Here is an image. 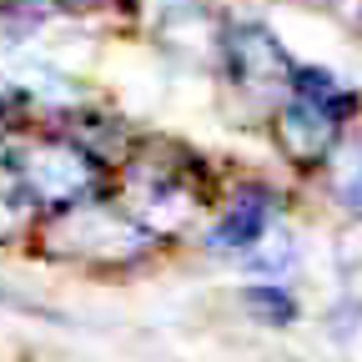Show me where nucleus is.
I'll use <instances>...</instances> for the list:
<instances>
[{"label": "nucleus", "instance_id": "0eeeda50", "mask_svg": "<svg viewBox=\"0 0 362 362\" xmlns=\"http://www.w3.org/2000/svg\"><path fill=\"white\" fill-rule=\"evenodd\" d=\"M292 96H302V101H312L317 111L337 116L342 126L357 116V90L342 86V81H337L332 71H322V66H297V71H292Z\"/></svg>", "mask_w": 362, "mask_h": 362}, {"label": "nucleus", "instance_id": "423d86ee", "mask_svg": "<svg viewBox=\"0 0 362 362\" xmlns=\"http://www.w3.org/2000/svg\"><path fill=\"white\" fill-rule=\"evenodd\" d=\"M277 211H282L277 192H267V187H242L232 202L221 206V216H216V226H211V252L242 257V252L262 247L267 232H272V221H277Z\"/></svg>", "mask_w": 362, "mask_h": 362}, {"label": "nucleus", "instance_id": "7ed1b4c3", "mask_svg": "<svg viewBox=\"0 0 362 362\" xmlns=\"http://www.w3.org/2000/svg\"><path fill=\"white\" fill-rule=\"evenodd\" d=\"M216 61H221V76L232 81L242 96L252 101H267L277 90H292V71L297 61L282 51V40L272 35L267 25L257 21H237L216 35Z\"/></svg>", "mask_w": 362, "mask_h": 362}, {"label": "nucleus", "instance_id": "f257e3e1", "mask_svg": "<svg viewBox=\"0 0 362 362\" xmlns=\"http://www.w3.org/2000/svg\"><path fill=\"white\" fill-rule=\"evenodd\" d=\"M156 242V232L136 216V211H116L96 197L71 202L61 211H51V247L66 257H86V262H131Z\"/></svg>", "mask_w": 362, "mask_h": 362}, {"label": "nucleus", "instance_id": "6e6552de", "mask_svg": "<svg viewBox=\"0 0 362 362\" xmlns=\"http://www.w3.org/2000/svg\"><path fill=\"white\" fill-rule=\"evenodd\" d=\"M35 206H40V202H35V192L25 187L21 166H16V161H0V242L16 237L21 226L30 221Z\"/></svg>", "mask_w": 362, "mask_h": 362}, {"label": "nucleus", "instance_id": "f03ea898", "mask_svg": "<svg viewBox=\"0 0 362 362\" xmlns=\"http://www.w3.org/2000/svg\"><path fill=\"white\" fill-rule=\"evenodd\" d=\"M25 176V187L35 192V202L45 211H61L71 202H86L101 192V156L86 151L81 141H71V136H35V141H25L16 156H11Z\"/></svg>", "mask_w": 362, "mask_h": 362}, {"label": "nucleus", "instance_id": "9b49d317", "mask_svg": "<svg viewBox=\"0 0 362 362\" xmlns=\"http://www.w3.org/2000/svg\"><path fill=\"white\" fill-rule=\"evenodd\" d=\"M342 197H347V202H352V211L362 216V161H357V166H352V176L342 181Z\"/></svg>", "mask_w": 362, "mask_h": 362}, {"label": "nucleus", "instance_id": "9d476101", "mask_svg": "<svg viewBox=\"0 0 362 362\" xmlns=\"http://www.w3.org/2000/svg\"><path fill=\"white\" fill-rule=\"evenodd\" d=\"M242 302L257 312V317H267L272 327H287L292 317H297V302L287 297V287H277V282H262V287H247L242 292Z\"/></svg>", "mask_w": 362, "mask_h": 362}, {"label": "nucleus", "instance_id": "39448f33", "mask_svg": "<svg viewBox=\"0 0 362 362\" xmlns=\"http://www.w3.org/2000/svg\"><path fill=\"white\" fill-rule=\"evenodd\" d=\"M337 136H342V121L317 111L302 96L282 101L277 116H272V141H277V151L292 166H327L337 156Z\"/></svg>", "mask_w": 362, "mask_h": 362}, {"label": "nucleus", "instance_id": "1a4fd4ad", "mask_svg": "<svg viewBox=\"0 0 362 362\" xmlns=\"http://www.w3.org/2000/svg\"><path fill=\"white\" fill-rule=\"evenodd\" d=\"M332 262H337V277H342L347 297L362 302V216H352L342 232H337V252H332Z\"/></svg>", "mask_w": 362, "mask_h": 362}, {"label": "nucleus", "instance_id": "20e7f679", "mask_svg": "<svg viewBox=\"0 0 362 362\" xmlns=\"http://www.w3.org/2000/svg\"><path fill=\"white\" fill-rule=\"evenodd\" d=\"M131 187L141 192V216L151 232H181L206 202L197 166H181V151L166 146V161H131Z\"/></svg>", "mask_w": 362, "mask_h": 362}]
</instances>
